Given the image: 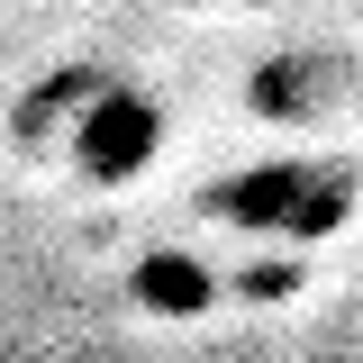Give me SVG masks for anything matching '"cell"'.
I'll list each match as a JSON object with an SVG mask.
<instances>
[{
  "label": "cell",
  "instance_id": "6da1fadb",
  "mask_svg": "<svg viewBox=\"0 0 363 363\" xmlns=\"http://www.w3.org/2000/svg\"><path fill=\"white\" fill-rule=\"evenodd\" d=\"M9 136L28 164L64 173L73 191H128L164 155V100L109 64H55L45 82L18 91Z\"/></svg>",
  "mask_w": 363,
  "mask_h": 363
},
{
  "label": "cell",
  "instance_id": "7a4b0ae2",
  "mask_svg": "<svg viewBox=\"0 0 363 363\" xmlns=\"http://www.w3.org/2000/svg\"><path fill=\"white\" fill-rule=\"evenodd\" d=\"M354 209H363V182L336 155H264V164H245L209 191V218L245 227V236H291V245L336 236Z\"/></svg>",
  "mask_w": 363,
  "mask_h": 363
}]
</instances>
